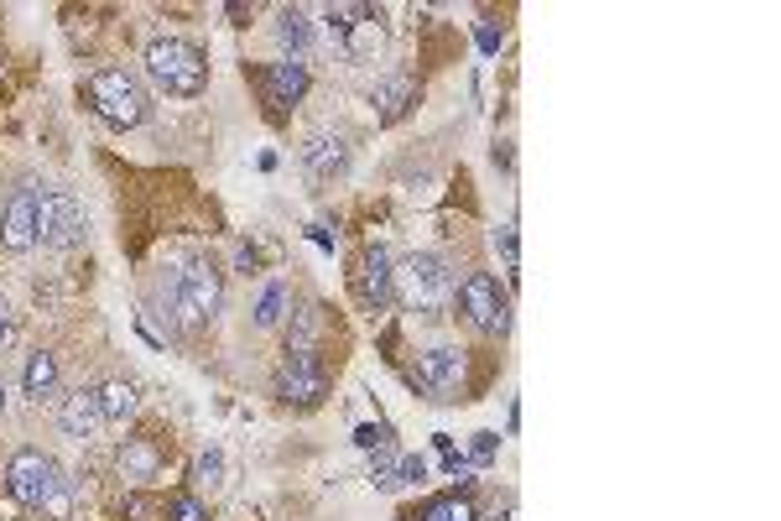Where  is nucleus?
<instances>
[{"instance_id":"3","label":"nucleus","mask_w":781,"mask_h":521,"mask_svg":"<svg viewBox=\"0 0 781 521\" xmlns=\"http://www.w3.org/2000/svg\"><path fill=\"white\" fill-rule=\"evenodd\" d=\"M84 100H89V110H94L104 125H115V131H136V125L152 115L146 89L136 84V73H125V69H100L84 84Z\"/></svg>"},{"instance_id":"4","label":"nucleus","mask_w":781,"mask_h":521,"mask_svg":"<svg viewBox=\"0 0 781 521\" xmlns=\"http://www.w3.org/2000/svg\"><path fill=\"white\" fill-rule=\"evenodd\" d=\"M146 73H152L156 89H168L178 100H193L209 84V58L183 37H156L146 48Z\"/></svg>"},{"instance_id":"20","label":"nucleus","mask_w":781,"mask_h":521,"mask_svg":"<svg viewBox=\"0 0 781 521\" xmlns=\"http://www.w3.org/2000/svg\"><path fill=\"white\" fill-rule=\"evenodd\" d=\"M100 407H104V422H131V417H136V386L110 381L100 391Z\"/></svg>"},{"instance_id":"7","label":"nucleus","mask_w":781,"mask_h":521,"mask_svg":"<svg viewBox=\"0 0 781 521\" xmlns=\"http://www.w3.org/2000/svg\"><path fill=\"white\" fill-rule=\"evenodd\" d=\"M276 397L287 401V407H318L328 397V365L323 355H292L276 365Z\"/></svg>"},{"instance_id":"18","label":"nucleus","mask_w":781,"mask_h":521,"mask_svg":"<svg viewBox=\"0 0 781 521\" xmlns=\"http://www.w3.org/2000/svg\"><path fill=\"white\" fill-rule=\"evenodd\" d=\"M52 391H58V360H52L48 349H37V355H27V397L48 401Z\"/></svg>"},{"instance_id":"30","label":"nucleus","mask_w":781,"mask_h":521,"mask_svg":"<svg viewBox=\"0 0 781 521\" xmlns=\"http://www.w3.org/2000/svg\"><path fill=\"white\" fill-rule=\"evenodd\" d=\"M6 329H11V324H6V303H0V339H6Z\"/></svg>"},{"instance_id":"8","label":"nucleus","mask_w":781,"mask_h":521,"mask_svg":"<svg viewBox=\"0 0 781 521\" xmlns=\"http://www.w3.org/2000/svg\"><path fill=\"white\" fill-rule=\"evenodd\" d=\"M37 241L52 251L84 241V208L73 193H37Z\"/></svg>"},{"instance_id":"28","label":"nucleus","mask_w":781,"mask_h":521,"mask_svg":"<svg viewBox=\"0 0 781 521\" xmlns=\"http://www.w3.org/2000/svg\"><path fill=\"white\" fill-rule=\"evenodd\" d=\"M495 251H500V256H506V266L510 272H516V229H495Z\"/></svg>"},{"instance_id":"27","label":"nucleus","mask_w":781,"mask_h":521,"mask_svg":"<svg viewBox=\"0 0 781 521\" xmlns=\"http://www.w3.org/2000/svg\"><path fill=\"white\" fill-rule=\"evenodd\" d=\"M495 449H500V438H495V433H475V443H469V464H485V459H495Z\"/></svg>"},{"instance_id":"10","label":"nucleus","mask_w":781,"mask_h":521,"mask_svg":"<svg viewBox=\"0 0 781 521\" xmlns=\"http://www.w3.org/2000/svg\"><path fill=\"white\" fill-rule=\"evenodd\" d=\"M307 94V63H266L261 69V100L272 104V115H287V104H297Z\"/></svg>"},{"instance_id":"12","label":"nucleus","mask_w":781,"mask_h":521,"mask_svg":"<svg viewBox=\"0 0 781 521\" xmlns=\"http://www.w3.org/2000/svg\"><path fill=\"white\" fill-rule=\"evenodd\" d=\"M0 245L17 251V256L37 245V188H21L6 204V214H0Z\"/></svg>"},{"instance_id":"31","label":"nucleus","mask_w":781,"mask_h":521,"mask_svg":"<svg viewBox=\"0 0 781 521\" xmlns=\"http://www.w3.org/2000/svg\"><path fill=\"white\" fill-rule=\"evenodd\" d=\"M0 412H6V391H0Z\"/></svg>"},{"instance_id":"1","label":"nucleus","mask_w":781,"mask_h":521,"mask_svg":"<svg viewBox=\"0 0 781 521\" xmlns=\"http://www.w3.org/2000/svg\"><path fill=\"white\" fill-rule=\"evenodd\" d=\"M6 490L11 501L32 505L52 521H69L73 517V480L58 469V459L42 449H17L11 464H6Z\"/></svg>"},{"instance_id":"5","label":"nucleus","mask_w":781,"mask_h":521,"mask_svg":"<svg viewBox=\"0 0 781 521\" xmlns=\"http://www.w3.org/2000/svg\"><path fill=\"white\" fill-rule=\"evenodd\" d=\"M220 313V272L209 260H187L178 272V303H172V324L178 329H199Z\"/></svg>"},{"instance_id":"17","label":"nucleus","mask_w":781,"mask_h":521,"mask_svg":"<svg viewBox=\"0 0 781 521\" xmlns=\"http://www.w3.org/2000/svg\"><path fill=\"white\" fill-rule=\"evenodd\" d=\"M276 37H282V48L292 52V63H303L307 48H313V21H307V11L287 6V11L276 17Z\"/></svg>"},{"instance_id":"15","label":"nucleus","mask_w":781,"mask_h":521,"mask_svg":"<svg viewBox=\"0 0 781 521\" xmlns=\"http://www.w3.org/2000/svg\"><path fill=\"white\" fill-rule=\"evenodd\" d=\"M120 474H125L131 486L162 480V449H156L152 438H125V449H120Z\"/></svg>"},{"instance_id":"11","label":"nucleus","mask_w":781,"mask_h":521,"mask_svg":"<svg viewBox=\"0 0 781 521\" xmlns=\"http://www.w3.org/2000/svg\"><path fill=\"white\" fill-rule=\"evenodd\" d=\"M355 297L365 303L371 313H381L390 303V251L386 245H371L359 256V272H355Z\"/></svg>"},{"instance_id":"14","label":"nucleus","mask_w":781,"mask_h":521,"mask_svg":"<svg viewBox=\"0 0 781 521\" xmlns=\"http://www.w3.org/2000/svg\"><path fill=\"white\" fill-rule=\"evenodd\" d=\"M371 100H375V121L396 125L412 110V104H417V79H412V73H390V79H381V84H375Z\"/></svg>"},{"instance_id":"13","label":"nucleus","mask_w":781,"mask_h":521,"mask_svg":"<svg viewBox=\"0 0 781 521\" xmlns=\"http://www.w3.org/2000/svg\"><path fill=\"white\" fill-rule=\"evenodd\" d=\"M58 422H63V433L69 438H94L104 422V407H100V391H69L63 397V407H58Z\"/></svg>"},{"instance_id":"26","label":"nucleus","mask_w":781,"mask_h":521,"mask_svg":"<svg viewBox=\"0 0 781 521\" xmlns=\"http://www.w3.org/2000/svg\"><path fill=\"white\" fill-rule=\"evenodd\" d=\"M355 443L359 449H390V428L386 422H365V428H355Z\"/></svg>"},{"instance_id":"6","label":"nucleus","mask_w":781,"mask_h":521,"mask_svg":"<svg viewBox=\"0 0 781 521\" xmlns=\"http://www.w3.org/2000/svg\"><path fill=\"white\" fill-rule=\"evenodd\" d=\"M454 297H459L464 318H469L479 334H506L510 329V303H506V293H500V282H495L490 272H469Z\"/></svg>"},{"instance_id":"9","label":"nucleus","mask_w":781,"mask_h":521,"mask_svg":"<svg viewBox=\"0 0 781 521\" xmlns=\"http://www.w3.org/2000/svg\"><path fill=\"white\" fill-rule=\"evenodd\" d=\"M412 386L423 391L427 401H459L464 397V355L459 349H427L417 370H412Z\"/></svg>"},{"instance_id":"16","label":"nucleus","mask_w":781,"mask_h":521,"mask_svg":"<svg viewBox=\"0 0 781 521\" xmlns=\"http://www.w3.org/2000/svg\"><path fill=\"white\" fill-rule=\"evenodd\" d=\"M344 141L339 136H313L303 146V167H307V177H334L344 167Z\"/></svg>"},{"instance_id":"25","label":"nucleus","mask_w":781,"mask_h":521,"mask_svg":"<svg viewBox=\"0 0 781 521\" xmlns=\"http://www.w3.org/2000/svg\"><path fill=\"white\" fill-rule=\"evenodd\" d=\"M423 474H427V459H417V453L396 459V486H423Z\"/></svg>"},{"instance_id":"29","label":"nucleus","mask_w":781,"mask_h":521,"mask_svg":"<svg viewBox=\"0 0 781 521\" xmlns=\"http://www.w3.org/2000/svg\"><path fill=\"white\" fill-rule=\"evenodd\" d=\"M479 48L495 52V48H500V32H495V27H485V32H479Z\"/></svg>"},{"instance_id":"21","label":"nucleus","mask_w":781,"mask_h":521,"mask_svg":"<svg viewBox=\"0 0 781 521\" xmlns=\"http://www.w3.org/2000/svg\"><path fill=\"white\" fill-rule=\"evenodd\" d=\"M318 329H323L318 308L297 313V324H292V334H287V349H292V355H318Z\"/></svg>"},{"instance_id":"23","label":"nucleus","mask_w":781,"mask_h":521,"mask_svg":"<svg viewBox=\"0 0 781 521\" xmlns=\"http://www.w3.org/2000/svg\"><path fill=\"white\" fill-rule=\"evenodd\" d=\"M220 474H224V453L220 449H209V453H199V464H193V480H199V486H220Z\"/></svg>"},{"instance_id":"22","label":"nucleus","mask_w":781,"mask_h":521,"mask_svg":"<svg viewBox=\"0 0 781 521\" xmlns=\"http://www.w3.org/2000/svg\"><path fill=\"white\" fill-rule=\"evenodd\" d=\"M282 308H287V287L272 282V287L261 293V303H255V324H261V329H276V324H282Z\"/></svg>"},{"instance_id":"19","label":"nucleus","mask_w":781,"mask_h":521,"mask_svg":"<svg viewBox=\"0 0 781 521\" xmlns=\"http://www.w3.org/2000/svg\"><path fill=\"white\" fill-rule=\"evenodd\" d=\"M407 521H479V505L469 496H438V501H427L417 517Z\"/></svg>"},{"instance_id":"2","label":"nucleus","mask_w":781,"mask_h":521,"mask_svg":"<svg viewBox=\"0 0 781 521\" xmlns=\"http://www.w3.org/2000/svg\"><path fill=\"white\" fill-rule=\"evenodd\" d=\"M459 293V282L448 272V260L433 251H412L407 260L390 266V297L412 313H443Z\"/></svg>"},{"instance_id":"24","label":"nucleus","mask_w":781,"mask_h":521,"mask_svg":"<svg viewBox=\"0 0 781 521\" xmlns=\"http://www.w3.org/2000/svg\"><path fill=\"white\" fill-rule=\"evenodd\" d=\"M168 521H209V511L193 496H172L168 501Z\"/></svg>"}]
</instances>
